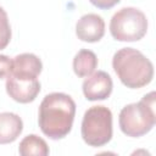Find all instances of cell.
<instances>
[{
    "instance_id": "obj_1",
    "label": "cell",
    "mask_w": 156,
    "mask_h": 156,
    "mask_svg": "<svg viewBox=\"0 0 156 156\" xmlns=\"http://www.w3.org/2000/svg\"><path fill=\"white\" fill-rule=\"evenodd\" d=\"M76 115V102L63 93L48 94L39 106V127L46 136L57 140L65 138L72 129Z\"/></svg>"
},
{
    "instance_id": "obj_2",
    "label": "cell",
    "mask_w": 156,
    "mask_h": 156,
    "mask_svg": "<svg viewBox=\"0 0 156 156\" xmlns=\"http://www.w3.org/2000/svg\"><path fill=\"white\" fill-rule=\"evenodd\" d=\"M112 67L122 84L130 89L147 85L154 77L152 62L143 52L133 48L119 49L113 55Z\"/></svg>"
},
{
    "instance_id": "obj_3",
    "label": "cell",
    "mask_w": 156,
    "mask_h": 156,
    "mask_svg": "<svg viewBox=\"0 0 156 156\" xmlns=\"http://www.w3.org/2000/svg\"><path fill=\"white\" fill-rule=\"evenodd\" d=\"M118 123L127 136L139 138L149 133L156 123L155 91L146 94L139 102L124 106L119 112Z\"/></svg>"
},
{
    "instance_id": "obj_4",
    "label": "cell",
    "mask_w": 156,
    "mask_h": 156,
    "mask_svg": "<svg viewBox=\"0 0 156 156\" xmlns=\"http://www.w3.org/2000/svg\"><path fill=\"white\" fill-rule=\"evenodd\" d=\"M82 138L89 146L106 145L112 138V112L106 106H91L83 116Z\"/></svg>"
},
{
    "instance_id": "obj_5",
    "label": "cell",
    "mask_w": 156,
    "mask_h": 156,
    "mask_svg": "<svg viewBox=\"0 0 156 156\" xmlns=\"http://www.w3.org/2000/svg\"><path fill=\"white\" fill-rule=\"evenodd\" d=\"M110 32L118 41H138L147 32L146 16L139 9L123 7L112 16Z\"/></svg>"
},
{
    "instance_id": "obj_6",
    "label": "cell",
    "mask_w": 156,
    "mask_h": 156,
    "mask_svg": "<svg viewBox=\"0 0 156 156\" xmlns=\"http://www.w3.org/2000/svg\"><path fill=\"white\" fill-rule=\"evenodd\" d=\"M6 91L11 99L21 104H28L35 100L40 91L38 77L11 71L6 77Z\"/></svg>"
},
{
    "instance_id": "obj_7",
    "label": "cell",
    "mask_w": 156,
    "mask_h": 156,
    "mask_svg": "<svg viewBox=\"0 0 156 156\" xmlns=\"http://www.w3.org/2000/svg\"><path fill=\"white\" fill-rule=\"evenodd\" d=\"M112 79L110 74L104 71L91 73L90 76H88V78L84 79L82 85L83 94L89 101L107 99L112 93Z\"/></svg>"
},
{
    "instance_id": "obj_8",
    "label": "cell",
    "mask_w": 156,
    "mask_h": 156,
    "mask_svg": "<svg viewBox=\"0 0 156 156\" xmlns=\"http://www.w3.org/2000/svg\"><path fill=\"white\" fill-rule=\"evenodd\" d=\"M76 34L82 41H99L105 34V22L102 17L96 13H87L82 16L76 24Z\"/></svg>"
},
{
    "instance_id": "obj_9",
    "label": "cell",
    "mask_w": 156,
    "mask_h": 156,
    "mask_svg": "<svg viewBox=\"0 0 156 156\" xmlns=\"http://www.w3.org/2000/svg\"><path fill=\"white\" fill-rule=\"evenodd\" d=\"M23 130L21 117L12 112L0 113V144H10L15 141Z\"/></svg>"
},
{
    "instance_id": "obj_10",
    "label": "cell",
    "mask_w": 156,
    "mask_h": 156,
    "mask_svg": "<svg viewBox=\"0 0 156 156\" xmlns=\"http://www.w3.org/2000/svg\"><path fill=\"white\" fill-rule=\"evenodd\" d=\"M43 63L40 58L30 52H24L21 55H17L12 60V68L11 71L13 72H20V73H27L38 77L41 72Z\"/></svg>"
},
{
    "instance_id": "obj_11",
    "label": "cell",
    "mask_w": 156,
    "mask_h": 156,
    "mask_svg": "<svg viewBox=\"0 0 156 156\" xmlns=\"http://www.w3.org/2000/svg\"><path fill=\"white\" fill-rule=\"evenodd\" d=\"M98 67V57L91 50L82 49L73 58V71L74 73L83 78L90 76Z\"/></svg>"
},
{
    "instance_id": "obj_12",
    "label": "cell",
    "mask_w": 156,
    "mask_h": 156,
    "mask_svg": "<svg viewBox=\"0 0 156 156\" xmlns=\"http://www.w3.org/2000/svg\"><path fill=\"white\" fill-rule=\"evenodd\" d=\"M18 152L22 156H46L49 155V146L44 139L30 134L21 140Z\"/></svg>"
},
{
    "instance_id": "obj_13",
    "label": "cell",
    "mask_w": 156,
    "mask_h": 156,
    "mask_svg": "<svg viewBox=\"0 0 156 156\" xmlns=\"http://www.w3.org/2000/svg\"><path fill=\"white\" fill-rule=\"evenodd\" d=\"M11 40V27L6 11L0 6V50L5 49Z\"/></svg>"
},
{
    "instance_id": "obj_14",
    "label": "cell",
    "mask_w": 156,
    "mask_h": 156,
    "mask_svg": "<svg viewBox=\"0 0 156 156\" xmlns=\"http://www.w3.org/2000/svg\"><path fill=\"white\" fill-rule=\"evenodd\" d=\"M12 68V60L6 55H0V79L6 78Z\"/></svg>"
},
{
    "instance_id": "obj_15",
    "label": "cell",
    "mask_w": 156,
    "mask_h": 156,
    "mask_svg": "<svg viewBox=\"0 0 156 156\" xmlns=\"http://www.w3.org/2000/svg\"><path fill=\"white\" fill-rule=\"evenodd\" d=\"M95 7L101 9V10H108L111 7H113L115 5H117L121 0H89Z\"/></svg>"
}]
</instances>
